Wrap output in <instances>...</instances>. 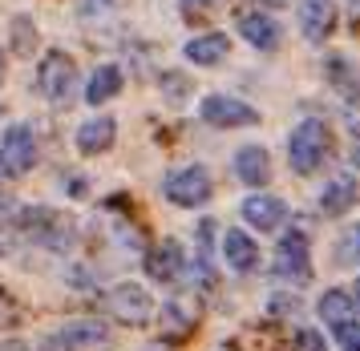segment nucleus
Returning a JSON list of instances; mask_svg holds the SVG:
<instances>
[{"label":"nucleus","mask_w":360,"mask_h":351,"mask_svg":"<svg viewBox=\"0 0 360 351\" xmlns=\"http://www.w3.org/2000/svg\"><path fill=\"white\" fill-rule=\"evenodd\" d=\"M166 198L174 202V206H202L207 198H211V174L202 170V166H186V170H174V174L162 182Z\"/></svg>","instance_id":"nucleus-6"},{"label":"nucleus","mask_w":360,"mask_h":351,"mask_svg":"<svg viewBox=\"0 0 360 351\" xmlns=\"http://www.w3.org/2000/svg\"><path fill=\"white\" fill-rule=\"evenodd\" d=\"M122 89V73H117L114 65H101V69H94V77H89V85H85V101L89 105H105L110 97Z\"/></svg>","instance_id":"nucleus-19"},{"label":"nucleus","mask_w":360,"mask_h":351,"mask_svg":"<svg viewBox=\"0 0 360 351\" xmlns=\"http://www.w3.org/2000/svg\"><path fill=\"white\" fill-rule=\"evenodd\" d=\"M4 351H29V347H25V343H8Z\"/></svg>","instance_id":"nucleus-28"},{"label":"nucleus","mask_w":360,"mask_h":351,"mask_svg":"<svg viewBox=\"0 0 360 351\" xmlns=\"http://www.w3.org/2000/svg\"><path fill=\"white\" fill-rule=\"evenodd\" d=\"M37 166V138L33 129L25 126H8L4 133H0V174L4 178H20L29 174Z\"/></svg>","instance_id":"nucleus-4"},{"label":"nucleus","mask_w":360,"mask_h":351,"mask_svg":"<svg viewBox=\"0 0 360 351\" xmlns=\"http://www.w3.org/2000/svg\"><path fill=\"white\" fill-rule=\"evenodd\" d=\"M239 32H243L247 45L263 48V53L279 45V25L271 20V16H263V13H243L239 16Z\"/></svg>","instance_id":"nucleus-15"},{"label":"nucleus","mask_w":360,"mask_h":351,"mask_svg":"<svg viewBox=\"0 0 360 351\" xmlns=\"http://www.w3.org/2000/svg\"><path fill=\"white\" fill-rule=\"evenodd\" d=\"M300 29L308 41H324L336 29V8L332 0H300Z\"/></svg>","instance_id":"nucleus-11"},{"label":"nucleus","mask_w":360,"mask_h":351,"mask_svg":"<svg viewBox=\"0 0 360 351\" xmlns=\"http://www.w3.org/2000/svg\"><path fill=\"white\" fill-rule=\"evenodd\" d=\"M259 4H267V8H283L288 0H259Z\"/></svg>","instance_id":"nucleus-27"},{"label":"nucleus","mask_w":360,"mask_h":351,"mask_svg":"<svg viewBox=\"0 0 360 351\" xmlns=\"http://www.w3.org/2000/svg\"><path fill=\"white\" fill-rule=\"evenodd\" d=\"M105 311H110L114 319L130 323V327H142V323L154 319V299H150L146 287H138V283H117V287H110V295H105Z\"/></svg>","instance_id":"nucleus-5"},{"label":"nucleus","mask_w":360,"mask_h":351,"mask_svg":"<svg viewBox=\"0 0 360 351\" xmlns=\"http://www.w3.org/2000/svg\"><path fill=\"white\" fill-rule=\"evenodd\" d=\"M356 303H360V283H356Z\"/></svg>","instance_id":"nucleus-31"},{"label":"nucleus","mask_w":360,"mask_h":351,"mask_svg":"<svg viewBox=\"0 0 360 351\" xmlns=\"http://www.w3.org/2000/svg\"><path fill=\"white\" fill-rule=\"evenodd\" d=\"M0 255H4V234H0Z\"/></svg>","instance_id":"nucleus-30"},{"label":"nucleus","mask_w":360,"mask_h":351,"mask_svg":"<svg viewBox=\"0 0 360 351\" xmlns=\"http://www.w3.org/2000/svg\"><path fill=\"white\" fill-rule=\"evenodd\" d=\"M356 315V303L344 295V291H328L324 299H320V319L328 323V327H340V323H348Z\"/></svg>","instance_id":"nucleus-20"},{"label":"nucleus","mask_w":360,"mask_h":351,"mask_svg":"<svg viewBox=\"0 0 360 351\" xmlns=\"http://www.w3.org/2000/svg\"><path fill=\"white\" fill-rule=\"evenodd\" d=\"M162 89H166V97H170V101H182V97L191 93V81L179 77V73H166V77H162Z\"/></svg>","instance_id":"nucleus-24"},{"label":"nucleus","mask_w":360,"mask_h":351,"mask_svg":"<svg viewBox=\"0 0 360 351\" xmlns=\"http://www.w3.org/2000/svg\"><path fill=\"white\" fill-rule=\"evenodd\" d=\"M300 351H324V339L316 331H300Z\"/></svg>","instance_id":"nucleus-25"},{"label":"nucleus","mask_w":360,"mask_h":351,"mask_svg":"<svg viewBox=\"0 0 360 351\" xmlns=\"http://www.w3.org/2000/svg\"><path fill=\"white\" fill-rule=\"evenodd\" d=\"M227 53H231L227 37H223V32H207V37H198V41H191V45H186V61H195V65H219Z\"/></svg>","instance_id":"nucleus-18"},{"label":"nucleus","mask_w":360,"mask_h":351,"mask_svg":"<svg viewBox=\"0 0 360 351\" xmlns=\"http://www.w3.org/2000/svg\"><path fill=\"white\" fill-rule=\"evenodd\" d=\"M336 339H340V347L344 351H360V323H340V327H336Z\"/></svg>","instance_id":"nucleus-23"},{"label":"nucleus","mask_w":360,"mask_h":351,"mask_svg":"<svg viewBox=\"0 0 360 351\" xmlns=\"http://www.w3.org/2000/svg\"><path fill=\"white\" fill-rule=\"evenodd\" d=\"M0 85H4V53H0Z\"/></svg>","instance_id":"nucleus-29"},{"label":"nucleus","mask_w":360,"mask_h":351,"mask_svg":"<svg viewBox=\"0 0 360 351\" xmlns=\"http://www.w3.org/2000/svg\"><path fill=\"white\" fill-rule=\"evenodd\" d=\"M13 48L17 53H33L37 48V29L29 16H13Z\"/></svg>","instance_id":"nucleus-21"},{"label":"nucleus","mask_w":360,"mask_h":351,"mask_svg":"<svg viewBox=\"0 0 360 351\" xmlns=\"http://www.w3.org/2000/svg\"><path fill=\"white\" fill-rule=\"evenodd\" d=\"M356 198H360L356 178L340 174V178H332V182L324 186V198H320V206H324L328 214H348V210L356 206Z\"/></svg>","instance_id":"nucleus-16"},{"label":"nucleus","mask_w":360,"mask_h":351,"mask_svg":"<svg viewBox=\"0 0 360 351\" xmlns=\"http://www.w3.org/2000/svg\"><path fill=\"white\" fill-rule=\"evenodd\" d=\"M114 138H117L114 117H94V121H85V126L77 129V150H82L85 158H89V154H105V150L114 145Z\"/></svg>","instance_id":"nucleus-13"},{"label":"nucleus","mask_w":360,"mask_h":351,"mask_svg":"<svg viewBox=\"0 0 360 351\" xmlns=\"http://www.w3.org/2000/svg\"><path fill=\"white\" fill-rule=\"evenodd\" d=\"M17 234L25 242H37L45 251H69L77 242V226L69 214L49 206H25L17 210Z\"/></svg>","instance_id":"nucleus-1"},{"label":"nucleus","mask_w":360,"mask_h":351,"mask_svg":"<svg viewBox=\"0 0 360 351\" xmlns=\"http://www.w3.org/2000/svg\"><path fill=\"white\" fill-rule=\"evenodd\" d=\"M198 113H202L207 126H219V129H239V126H255V121H259V113L251 110V105L235 101V97H223V93L207 97Z\"/></svg>","instance_id":"nucleus-7"},{"label":"nucleus","mask_w":360,"mask_h":351,"mask_svg":"<svg viewBox=\"0 0 360 351\" xmlns=\"http://www.w3.org/2000/svg\"><path fill=\"white\" fill-rule=\"evenodd\" d=\"M356 166H360V154H356Z\"/></svg>","instance_id":"nucleus-32"},{"label":"nucleus","mask_w":360,"mask_h":351,"mask_svg":"<svg viewBox=\"0 0 360 351\" xmlns=\"http://www.w3.org/2000/svg\"><path fill=\"white\" fill-rule=\"evenodd\" d=\"M182 8H186V13H207V8H214V4H219V0H179Z\"/></svg>","instance_id":"nucleus-26"},{"label":"nucleus","mask_w":360,"mask_h":351,"mask_svg":"<svg viewBox=\"0 0 360 351\" xmlns=\"http://www.w3.org/2000/svg\"><path fill=\"white\" fill-rule=\"evenodd\" d=\"M182 267H186V255H182L179 242H158L146 255V274L154 283H179Z\"/></svg>","instance_id":"nucleus-9"},{"label":"nucleus","mask_w":360,"mask_h":351,"mask_svg":"<svg viewBox=\"0 0 360 351\" xmlns=\"http://www.w3.org/2000/svg\"><path fill=\"white\" fill-rule=\"evenodd\" d=\"M17 323H20V303L0 287V327H17Z\"/></svg>","instance_id":"nucleus-22"},{"label":"nucleus","mask_w":360,"mask_h":351,"mask_svg":"<svg viewBox=\"0 0 360 351\" xmlns=\"http://www.w3.org/2000/svg\"><path fill=\"white\" fill-rule=\"evenodd\" d=\"M37 77H41V93L49 97L53 105H69L77 97V65L61 48H53L49 57L41 61V73Z\"/></svg>","instance_id":"nucleus-3"},{"label":"nucleus","mask_w":360,"mask_h":351,"mask_svg":"<svg viewBox=\"0 0 360 351\" xmlns=\"http://www.w3.org/2000/svg\"><path fill=\"white\" fill-rule=\"evenodd\" d=\"M276 274L279 279H292V283H304L311 274V258H308V239L292 230V234H283L276 251Z\"/></svg>","instance_id":"nucleus-8"},{"label":"nucleus","mask_w":360,"mask_h":351,"mask_svg":"<svg viewBox=\"0 0 360 351\" xmlns=\"http://www.w3.org/2000/svg\"><path fill=\"white\" fill-rule=\"evenodd\" d=\"M110 339V331L101 327V323L94 319H77V323H69V327H61L57 336L45 339V351H57V347H89V343H105Z\"/></svg>","instance_id":"nucleus-10"},{"label":"nucleus","mask_w":360,"mask_h":351,"mask_svg":"<svg viewBox=\"0 0 360 351\" xmlns=\"http://www.w3.org/2000/svg\"><path fill=\"white\" fill-rule=\"evenodd\" d=\"M223 255L235 271H251L255 263H259V246L247 239L243 230H227V239H223Z\"/></svg>","instance_id":"nucleus-17"},{"label":"nucleus","mask_w":360,"mask_h":351,"mask_svg":"<svg viewBox=\"0 0 360 351\" xmlns=\"http://www.w3.org/2000/svg\"><path fill=\"white\" fill-rule=\"evenodd\" d=\"M243 218L255 230H276L283 218H288V206L279 202V198H271V194H251L243 202Z\"/></svg>","instance_id":"nucleus-12"},{"label":"nucleus","mask_w":360,"mask_h":351,"mask_svg":"<svg viewBox=\"0 0 360 351\" xmlns=\"http://www.w3.org/2000/svg\"><path fill=\"white\" fill-rule=\"evenodd\" d=\"M235 174H239V182H247V186H267V178H271L267 150H259V145L239 150V154H235Z\"/></svg>","instance_id":"nucleus-14"},{"label":"nucleus","mask_w":360,"mask_h":351,"mask_svg":"<svg viewBox=\"0 0 360 351\" xmlns=\"http://www.w3.org/2000/svg\"><path fill=\"white\" fill-rule=\"evenodd\" d=\"M288 154H292V170L295 174H316L324 158L332 154V129L324 121H300L288 142Z\"/></svg>","instance_id":"nucleus-2"}]
</instances>
